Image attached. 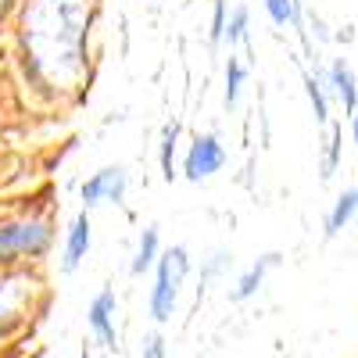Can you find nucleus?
Listing matches in <instances>:
<instances>
[{"label": "nucleus", "instance_id": "a211bd4d", "mask_svg": "<svg viewBox=\"0 0 358 358\" xmlns=\"http://www.w3.org/2000/svg\"><path fill=\"white\" fill-rule=\"evenodd\" d=\"M143 358H165V344L155 337L151 344H147V355H143Z\"/></svg>", "mask_w": 358, "mask_h": 358}, {"label": "nucleus", "instance_id": "9b49d317", "mask_svg": "<svg viewBox=\"0 0 358 358\" xmlns=\"http://www.w3.org/2000/svg\"><path fill=\"white\" fill-rule=\"evenodd\" d=\"M273 262H276V255H268V258H262V262H258V265L251 268V273H248V276L241 280V287H236V294H233V297H248V294H255V287L262 283V276H265V268L273 265Z\"/></svg>", "mask_w": 358, "mask_h": 358}, {"label": "nucleus", "instance_id": "1a4fd4ad", "mask_svg": "<svg viewBox=\"0 0 358 358\" xmlns=\"http://www.w3.org/2000/svg\"><path fill=\"white\" fill-rule=\"evenodd\" d=\"M334 86H337V94H341V101H344V108L355 115L358 111V94H355V76H351V69L344 65V62H337L334 65Z\"/></svg>", "mask_w": 358, "mask_h": 358}, {"label": "nucleus", "instance_id": "f8f14e48", "mask_svg": "<svg viewBox=\"0 0 358 358\" xmlns=\"http://www.w3.org/2000/svg\"><path fill=\"white\" fill-rule=\"evenodd\" d=\"M176 133H179V126H176V122H169V126H165V136H162V172H165V179H172V151H176Z\"/></svg>", "mask_w": 358, "mask_h": 358}, {"label": "nucleus", "instance_id": "ddd939ff", "mask_svg": "<svg viewBox=\"0 0 358 358\" xmlns=\"http://www.w3.org/2000/svg\"><path fill=\"white\" fill-rule=\"evenodd\" d=\"M265 8H268V15H273V22H276V25L297 22V11H294L290 0H265Z\"/></svg>", "mask_w": 358, "mask_h": 358}, {"label": "nucleus", "instance_id": "4468645a", "mask_svg": "<svg viewBox=\"0 0 358 358\" xmlns=\"http://www.w3.org/2000/svg\"><path fill=\"white\" fill-rule=\"evenodd\" d=\"M241 79H244V69L229 57V65H226V104H236V90H241Z\"/></svg>", "mask_w": 358, "mask_h": 358}, {"label": "nucleus", "instance_id": "20e7f679", "mask_svg": "<svg viewBox=\"0 0 358 358\" xmlns=\"http://www.w3.org/2000/svg\"><path fill=\"white\" fill-rule=\"evenodd\" d=\"M122 190H126V172L122 169H104V172H97L90 183H83V201L86 204H97V201H118L122 197Z\"/></svg>", "mask_w": 358, "mask_h": 358}, {"label": "nucleus", "instance_id": "2eb2a0df", "mask_svg": "<svg viewBox=\"0 0 358 358\" xmlns=\"http://www.w3.org/2000/svg\"><path fill=\"white\" fill-rule=\"evenodd\" d=\"M305 86H308V97H312V108H315V118L319 122H326V97H322V86H319V79H305Z\"/></svg>", "mask_w": 358, "mask_h": 358}, {"label": "nucleus", "instance_id": "423d86ee", "mask_svg": "<svg viewBox=\"0 0 358 358\" xmlns=\"http://www.w3.org/2000/svg\"><path fill=\"white\" fill-rule=\"evenodd\" d=\"M111 308H115V294L111 290H104V294H97V301L90 305V326L101 334V341L104 344H111L115 348V322H111Z\"/></svg>", "mask_w": 358, "mask_h": 358}, {"label": "nucleus", "instance_id": "f3484780", "mask_svg": "<svg viewBox=\"0 0 358 358\" xmlns=\"http://www.w3.org/2000/svg\"><path fill=\"white\" fill-rule=\"evenodd\" d=\"M226 36V8L222 4H215V22H212V40L219 43Z\"/></svg>", "mask_w": 358, "mask_h": 358}, {"label": "nucleus", "instance_id": "f257e3e1", "mask_svg": "<svg viewBox=\"0 0 358 358\" xmlns=\"http://www.w3.org/2000/svg\"><path fill=\"white\" fill-rule=\"evenodd\" d=\"M83 0H36L25 15V40L36 54V65L50 76H69L79 69L83 47Z\"/></svg>", "mask_w": 358, "mask_h": 358}, {"label": "nucleus", "instance_id": "9d476101", "mask_svg": "<svg viewBox=\"0 0 358 358\" xmlns=\"http://www.w3.org/2000/svg\"><path fill=\"white\" fill-rule=\"evenodd\" d=\"M155 251H158V229H143V236H140V255H136V262H133V273H143V268L155 262Z\"/></svg>", "mask_w": 358, "mask_h": 358}, {"label": "nucleus", "instance_id": "f03ea898", "mask_svg": "<svg viewBox=\"0 0 358 358\" xmlns=\"http://www.w3.org/2000/svg\"><path fill=\"white\" fill-rule=\"evenodd\" d=\"M183 273H187V251H183V248H172V251L162 258V265H158V283H155V301H151L158 322H165V319L172 315L176 287H179V280H183Z\"/></svg>", "mask_w": 358, "mask_h": 358}, {"label": "nucleus", "instance_id": "39448f33", "mask_svg": "<svg viewBox=\"0 0 358 358\" xmlns=\"http://www.w3.org/2000/svg\"><path fill=\"white\" fill-rule=\"evenodd\" d=\"M47 244L43 226H4L0 229V255L4 251H40Z\"/></svg>", "mask_w": 358, "mask_h": 358}, {"label": "nucleus", "instance_id": "7ed1b4c3", "mask_svg": "<svg viewBox=\"0 0 358 358\" xmlns=\"http://www.w3.org/2000/svg\"><path fill=\"white\" fill-rule=\"evenodd\" d=\"M222 162H226V155H222L219 140H215V136H197L194 147H190V155H187V176L197 183V179L219 172Z\"/></svg>", "mask_w": 358, "mask_h": 358}, {"label": "nucleus", "instance_id": "6ab92c4d", "mask_svg": "<svg viewBox=\"0 0 358 358\" xmlns=\"http://www.w3.org/2000/svg\"><path fill=\"white\" fill-rule=\"evenodd\" d=\"M355 143H358V111H355Z\"/></svg>", "mask_w": 358, "mask_h": 358}, {"label": "nucleus", "instance_id": "0eeeda50", "mask_svg": "<svg viewBox=\"0 0 358 358\" xmlns=\"http://www.w3.org/2000/svg\"><path fill=\"white\" fill-rule=\"evenodd\" d=\"M86 248H90V219H86V212L72 222V233H69V251H65V268H76L79 265V258L86 255Z\"/></svg>", "mask_w": 358, "mask_h": 358}, {"label": "nucleus", "instance_id": "dca6fc26", "mask_svg": "<svg viewBox=\"0 0 358 358\" xmlns=\"http://www.w3.org/2000/svg\"><path fill=\"white\" fill-rule=\"evenodd\" d=\"M244 25H248V11H236V15H233V22H229V29H226L229 43H236V40L244 36Z\"/></svg>", "mask_w": 358, "mask_h": 358}, {"label": "nucleus", "instance_id": "6e6552de", "mask_svg": "<svg viewBox=\"0 0 358 358\" xmlns=\"http://www.w3.org/2000/svg\"><path fill=\"white\" fill-rule=\"evenodd\" d=\"M355 212H358V190H348V194H341V201L334 204L330 219H326V229H330V233H341V229H344V222H348Z\"/></svg>", "mask_w": 358, "mask_h": 358}]
</instances>
